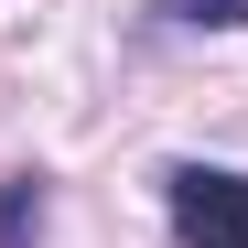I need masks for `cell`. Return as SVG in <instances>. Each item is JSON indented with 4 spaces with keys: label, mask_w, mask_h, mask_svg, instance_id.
<instances>
[{
    "label": "cell",
    "mask_w": 248,
    "mask_h": 248,
    "mask_svg": "<svg viewBox=\"0 0 248 248\" xmlns=\"http://www.w3.org/2000/svg\"><path fill=\"white\" fill-rule=\"evenodd\" d=\"M173 237L184 248H248V173H173Z\"/></svg>",
    "instance_id": "obj_1"
},
{
    "label": "cell",
    "mask_w": 248,
    "mask_h": 248,
    "mask_svg": "<svg viewBox=\"0 0 248 248\" xmlns=\"http://www.w3.org/2000/svg\"><path fill=\"white\" fill-rule=\"evenodd\" d=\"M162 22H205V32H237L248 0H162Z\"/></svg>",
    "instance_id": "obj_2"
}]
</instances>
